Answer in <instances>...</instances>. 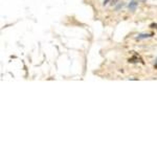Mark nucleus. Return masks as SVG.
Wrapping results in <instances>:
<instances>
[{
  "instance_id": "obj_1",
  "label": "nucleus",
  "mask_w": 157,
  "mask_h": 157,
  "mask_svg": "<svg viewBox=\"0 0 157 157\" xmlns=\"http://www.w3.org/2000/svg\"><path fill=\"white\" fill-rule=\"evenodd\" d=\"M136 6H137V3H136L135 1H132V2H130V4H129V9H130L131 11H135Z\"/></svg>"
}]
</instances>
